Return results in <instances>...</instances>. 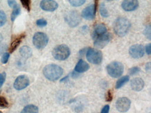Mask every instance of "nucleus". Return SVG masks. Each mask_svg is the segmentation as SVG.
<instances>
[{"label": "nucleus", "mask_w": 151, "mask_h": 113, "mask_svg": "<svg viewBox=\"0 0 151 113\" xmlns=\"http://www.w3.org/2000/svg\"><path fill=\"white\" fill-rule=\"evenodd\" d=\"M99 10H100V13L102 17H103V18H107V17H109V12H108L107 9H106V6L104 4V3H102L100 5Z\"/></svg>", "instance_id": "nucleus-23"}, {"label": "nucleus", "mask_w": 151, "mask_h": 113, "mask_svg": "<svg viewBox=\"0 0 151 113\" xmlns=\"http://www.w3.org/2000/svg\"><path fill=\"white\" fill-rule=\"evenodd\" d=\"M86 51H87V49H86V48H84V49H82V50L80 51V55H83L84 53H86Z\"/></svg>", "instance_id": "nucleus-39"}, {"label": "nucleus", "mask_w": 151, "mask_h": 113, "mask_svg": "<svg viewBox=\"0 0 151 113\" xmlns=\"http://www.w3.org/2000/svg\"><path fill=\"white\" fill-rule=\"evenodd\" d=\"M40 6L43 11L52 12V11L57 10L59 5H58V3L57 1H52V0H43V1H40Z\"/></svg>", "instance_id": "nucleus-13"}, {"label": "nucleus", "mask_w": 151, "mask_h": 113, "mask_svg": "<svg viewBox=\"0 0 151 113\" xmlns=\"http://www.w3.org/2000/svg\"><path fill=\"white\" fill-rule=\"evenodd\" d=\"M21 3L23 6V7L25 9H27L28 11H30L31 9V1L29 0H21Z\"/></svg>", "instance_id": "nucleus-27"}, {"label": "nucleus", "mask_w": 151, "mask_h": 113, "mask_svg": "<svg viewBox=\"0 0 151 113\" xmlns=\"http://www.w3.org/2000/svg\"><path fill=\"white\" fill-rule=\"evenodd\" d=\"M29 85V79L27 76L21 75L19 76L15 79L13 87L17 90H22L26 88Z\"/></svg>", "instance_id": "nucleus-10"}, {"label": "nucleus", "mask_w": 151, "mask_h": 113, "mask_svg": "<svg viewBox=\"0 0 151 113\" xmlns=\"http://www.w3.org/2000/svg\"><path fill=\"white\" fill-rule=\"evenodd\" d=\"M145 53L144 47L141 45H134L130 47L129 53L133 58H140L144 56Z\"/></svg>", "instance_id": "nucleus-11"}, {"label": "nucleus", "mask_w": 151, "mask_h": 113, "mask_svg": "<svg viewBox=\"0 0 151 113\" xmlns=\"http://www.w3.org/2000/svg\"><path fill=\"white\" fill-rule=\"evenodd\" d=\"M146 52L147 53V54L150 55V53H151V44L150 43H149L148 45H146Z\"/></svg>", "instance_id": "nucleus-36"}, {"label": "nucleus", "mask_w": 151, "mask_h": 113, "mask_svg": "<svg viewBox=\"0 0 151 113\" xmlns=\"http://www.w3.org/2000/svg\"><path fill=\"white\" fill-rule=\"evenodd\" d=\"M20 53L23 58H29L32 55V50L28 46H23L20 49Z\"/></svg>", "instance_id": "nucleus-19"}, {"label": "nucleus", "mask_w": 151, "mask_h": 113, "mask_svg": "<svg viewBox=\"0 0 151 113\" xmlns=\"http://www.w3.org/2000/svg\"><path fill=\"white\" fill-rule=\"evenodd\" d=\"M49 38L45 33L42 32H37L34 34L33 37V44L38 49H43L47 46Z\"/></svg>", "instance_id": "nucleus-6"}, {"label": "nucleus", "mask_w": 151, "mask_h": 113, "mask_svg": "<svg viewBox=\"0 0 151 113\" xmlns=\"http://www.w3.org/2000/svg\"><path fill=\"white\" fill-rule=\"evenodd\" d=\"M106 72L111 77L119 78L123 74L124 66L120 62H112L106 66Z\"/></svg>", "instance_id": "nucleus-4"}, {"label": "nucleus", "mask_w": 151, "mask_h": 113, "mask_svg": "<svg viewBox=\"0 0 151 113\" xmlns=\"http://www.w3.org/2000/svg\"><path fill=\"white\" fill-rule=\"evenodd\" d=\"M86 56L88 61L92 64L98 65L102 61V53L101 51L95 48L87 49Z\"/></svg>", "instance_id": "nucleus-5"}, {"label": "nucleus", "mask_w": 151, "mask_h": 113, "mask_svg": "<svg viewBox=\"0 0 151 113\" xmlns=\"http://www.w3.org/2000/svg\"><path fill=\"white\" fill-rule=\"evenodd\" d=\"M42 73L47 79L55 81L59 79L62 76L63 73V70L57 65L50 64L44 68Z\"/></svg>", "instance_id": "nucleus-1"}, {"label": "nucleus", "mask_w": 151, "mask_h": 113, "mask_svg": "<svg viewBox=\"0 0 151 113\" xmlns=\"http://www.w3.org/2000/svg\"><path fill=\"white\" fill-rule=\"evenodd\" d=\"M112 38V35L111 33H105L104 35L100 36L99 38L95 40L94 46L97 48L102 49L105 46L107 45V44L111 41Z\"/></svg>", "instance_id": "nucleus-12"}, {"label": "nucleus", "mask_w": 151, "mask_h": 113, "mask_svg": "<svg viewBox=\"0 0 151 113\" xmlns=\"http://www.w3.org/2000/svg\"><path fill=\"white\" fill-rule=\"evenodd\" d=\"M109 105H106L103 107L101 111V113H109Z\"/></svg>", "instance_id": "nucleus-34"}, {"label": "nucleus", "mask_w": 151, "mask_h": 113, "mask_svg": "<svg viewBox=\"0 0 151 113\" xmlns=\"http://www.w3.org/2000/svg\"><path fill=\"white\" fill-rule=\"evenodd\" d=\"M70 54V50L69 47L65 45H58L52 51V55L57 60H66Z\"/></svg>", "instance_id": "nucleus-3"}, {"label": "nucleus", "mask_w": 151, "mask_h": 113, "mask_svg": "<svg viewBox=\"0 0 151 113\" xmlns=\"http://www.w3.org/2000/svg\"><path fill=\"white\" fill-rule=\"evenodd\" d=\"M131 27V23L126 18H119L114 24V30L115 33L119 36L126 35Z\"/></svg>", "instance_id": "nucleus-2"}, {"label": "nucleus", "mask_w": 151, "mask_h": 113, "mask_svg": "<svg viewBox=\"0 0 151 113\" xmlns=\"http://www.w3.org/2000/svg\"><path fill=\"white\" fill-rule=\"evenodd\" d=\"M122 8L125 11H132L136 10L139 6V1L136 0H132V1H123L121 4Z\"/></svg>", "instance_id": "nucleus-15"}, {"label": "nucleus", "mask_w": 151, "mask_h": 113, "mask_svg": "<svg viewBox=\"0 0 151 113\" xmlns=\"http://www.w3.org/2000/svg\"><path fill=\"white\" fill-rule=\"evenodd\" d=\"M8 4H9V6L12 7V8L14 7L17 4L16 1H8Z\"/></svg>", "instance_id": "nucleus-37"}, {"label": "nucleus", "mask_w": 151, "mask_h": 113, "mask_svg": "<svg viewBox=\"0 0 151 113\" xmlns=\"http://www.w3.org/2000/svg\"><path fill=\"white\" fill-rule=\"evenodd\" d=\"M85 2H86L85 0H74V1H73V0H70L69 1L70 4L74 7L80 6L84 4Z\"/></svg>", "instance_id": "nucleus-24"}, {"label": "nucleus", "mask_w": 151, "mask_h": 113, "mask_svg": "<svg viewBox=\"0 0 151 113\" xmlns=\"http://www.w3.org/2000/svg\"><path fill=\"white\" fill-rule=\"evenodd\" d=\"M2 40H3V36L1 33H0V43H1V42L2 41Z\"/></svg>", "instance_id": "nucleus-40"}, {"label": "nucleus", "mask_w": 151, "mask_h": 113, "mask_svg": "<svg viewBox=\"0 0 151 113\" xmlns=\"http://www.w3.org/2000/svg\"><path fill=\"white\" fill-rule=\"evenodd\" d=\"M96 11H97V1L94 4L90 5L86 8H85L84 10L82 11L81 15L83 18L86 19L88 20H93L96 17Z\"/></svg>", "instance_id": "nucleus-8"}, {"label": "nucleus", "mask_w": 151, "mask_h": 113, "mask_svg": "<svg viewBox=\"0 0 151 113\" xmlns=\"http://www.w3.org/2000/svg\"><path fill=\"white\" fill-rule=\"evenodd\" d=\"M9 107V102L4 97H0V108H7Z\"/></svg>", "instance_id": "nucleus-25"}, {"label": "nucleus", "mask_w": 151, "mask_h": 113, "mask_svg": "<svg viewBox=\"0 0 151 113\" xmlns=\"http://www.w3.org/2000/svg\"><path fill=\"white\" fill-rule=\"evenodd\" d=\"M9 57H10V53L5 52L3 54L2 57H1V63H2L3 64H6V63H7L8 61H9Z\"/></svg>", "instance_id": "nucleus-30"}, {"label": "nucleus", "mask_w": 151, "mask_h": 113, "mask_svg": "<svg viewBox=\"0 0 151 113\" xmlns=\"http://www.w3.org/2000/svg\"><path fill=\"white\" fill-rule=\"evenodd\" d=\"M129 80V76H124L121 77L120 79L117 80L116 84V89H119L123 87L125 83H127Z\"/></svg>", "instance_id": "nucleus-21"}, {"label": "nucleus", "mask_w": 151, "mask_h": 113, "mask_svg": "<svg viewBox=\"0 0 151 113\" xmlns=\"http://www.w3.org/2000/svg\"><path fill=\"white\" fill-rule=\"evenodd\" d=\"M6 22V15L3 11H0V27L4 25Z\"/></svg>", "instance_id": "nucleus-26"}, {"label": "nucleus", "mask_w": 151, "mask_h": 113, "mask_svg": "<svg viewBox=\"0 0 151 113\" xmlns=\"http://www.w3.org/2000/svg\"><path fill=\"white\" fill-rule=\"evenodd\" d=\"M112 99H113V94H112V92L111 90H109L107 92V94H106V101L109 102V101H111Z\"/></svg>", "instance_id": "nucleus-32"}, {"label": "nucleus", "mask_w": 151, "mask_h": 113, "mask_svg": "<svg viewBox=\"0 0 151 113\" xmlns=\"http://www.w3.org/2000/svg\"><path fill=\"white\" fill-rule=\"evenodd\" d=\"M106 27L104 24H98L95 26L93 32L92 33V38L94 40L97 38H99L100 36L106 33Z\"/></svg>", "instance_id": "nucleus-14"}, {"label": "nucleus", "mask_w": 151, "mask_h": 113, "mask_svg": "<svg viewBox=\"0 0 151 113\" xmlns=\"http://www.w3.org/2000/svg\"><path fill=\"white\" fill-rule=\"evenodd\" d=\"M6 49V45L0 43V54L2 53L3 52H4Z\"/></svg>", "instance_id": "nucleus-35"}, {"label": "nucleus", "mask_w": 151, "mask_h": 113, "mask_svg": "<svg viewBox=\"0 0 151 113\" xmlns=\"http://www.w3.org/2000/svg\"><path fill=\"white\" fill-rule=\"evenodd\" d=\"M6 79V74L4 73L0 74V88L1 87V86L3 85Z\"/></svg>", "instance_id": "nucleus-33"}, {"label": "nucleus", "mask_w": 151, "mask_h": 113, "mask_svg": "<svg viewBox=\"0 0 151 113\" xmlns=\"http://www.w3.org/2000/svg\"><path fill=\"white\" fill-rule=\"evenodd\" d=\"M90 66L86 62L83 60L82 59H80L77 63L76 66L75 68V72L77 73H84L89 70Z\"/></svg>", "instance_id": "nucleus-17"}, {"label": "nucleus", "mask_w": 151, "mask_h": 113, "mask_svg": "<svg viewBox=\"0 0 151 113\" xmlns=\"http://www.w3.org/2000/svg\"><path fill=\"white\" fill-rule=\"evenodd\" d=\"M144 81L141 78H135L131 80V87L133 90L139 92L144 87Z\"/></svg>", "instance_id": "nucleus-16"}, {"label": "nucleus", "mask_w": 151, "mask_h": 113, "mask_svg": "<svg viewBox=\"0 0 151 113\" xmlns=\"http://www.w3.org/2000/svg\"><path fill=\"white\" fill-rule=\"evenodd\" d=\"M150 28H151V26L150 24H149L148 26H147L146 28H145L144 31V34L145 35V36L148 38V40H150L151 39V31H150Z\"/></svg>", "instance_id": "nucleus-28"}, {"label": "nucleus", "mask_w": 151, "mask_h": 113, "mask_svg": "<svg viewBox=\"0 0 151 113\" xmlns=\"http://www.w3.org/2000/svg\"><path fill=\"white\" fill-rule=\"evenodd\" d=\"M65 20L70 26L75 27L80 23L81 18L80 15H79V13L77 11H73L65 15Z\"/></svg>", "instance_id": "nucleus-7"}, {"label": "nucleus", "mask_w": 151, "mask_h": 113, "mask_svg": "<svg viewBox=\"0 0 151 113\" xmlns=\"http://www.w3.org/2000/svg\"><path fill=\"white\" fill-rule=\"evenodd\" d=\"M38 108L37 106L34 105H28L25 106L23 110L21 111V113H38Z\"/></svg>", "instance_id": "nucleus-20"}, {"label": "nucleus", "mask_w": 151, "mask_h": 113, "mask_svg": "<svg viewBox=\"0 0 151 113\" xmlns=\"http://www.w3.org/2000/svg\"><path fill=\"white\" fill-rule=\"evenodd\" d=\"M0 113H2V112H1V111H0Z\"/></svg>", "instance_id": "nucleus-41"}, {"label": "nucleus", "mask_w": 151, "mask_h": 113, "mask_svg": "<svg viewBox=\"0 0 151 113\" xmlns=\"http://www.w3.org/2000/svg\"><path fill=\"white\" fill-rule=\"evenodd\" d=\"M47 22L45 19H39L36 21V24L40 27H43V26H45L47 25Z\"/></svg>", "instance_id": "nucleus-31"}, {"label": "nucleus", "mask_w": 151, "mask_h": 113, "mask_svg": "<svg viewBox=\"0 0 151 113\" xmlns=\"http://www.w3.org/2000/svg\"><path fill=\"white\" fill-rule=\"evenodd\" d=\"M12 11V13H11V20L12 22L15 21V19L17 18V17L20 14V12H21V9L20 6L18 4L15 5Z\"/></svg>", "instance_id": "nucleus-22"}, {"label": "nucleus", "mask_w": 151, "mask_h": 113, "mask_svg": "<svg viewBox=\"0 0 151 113\" xmlns=\"http://www.w3.org/2000/svg\"><path fill=\"white\" fill-rule=\"evenodd\" d=\"M146 70H150V63H147L146 65Z\"/></svg>", "instance_id": "nucleus-38"}, {"label": "nucleus", "mask_w": 151, "mask_h": 113, "mask_svg": "<svg viewBox=\"0 0 151 113\" xmlns=\"http://www.w3.org/2000/svg\"><path fill=\"white\" fill-rule=\"evenodd\" d=\"M131 106V101L127 97H121L116 103V109L121 112H125L129 110Z\"/></svg>", "instance_id": "nucleus-9"}, {"label": "nucleus", "mask_w": 151, "mask_h": 113, "mask_svg": "<svg viewBox=\"0 0 151 113\" xmlns=\"http://www.w3.org/2000/svg\"><path fill=\"white\" fill-rule=\"evenodd\" d=\"M24 38H25V34L22 33L20 34V36H17V37L13 40V42L11 44L10 49H9V51H10V53H13V51H15V49H16L17 47L20 45L21 42L22 41V40L24 39Z\"/></svg>", "instance_id": "nucleus-18"}, {"label": "nucleus", "mask_w": 151, "mask_h": 113, "mask_svg": "<svg viewBox=\"0 0 151 113\" xmlns=\"http://www.w3.org/2000/svg\"><path fill=\"white\" fill-rule=\"evenodd\" d=\"M141 69L138 67H134V68L129 69V75H135V74H139L140 72Z\"/></svg>", "instance_id": "nucleus-29"}]
</instances>
